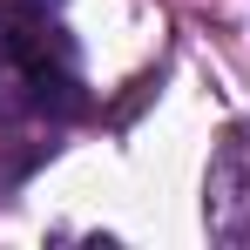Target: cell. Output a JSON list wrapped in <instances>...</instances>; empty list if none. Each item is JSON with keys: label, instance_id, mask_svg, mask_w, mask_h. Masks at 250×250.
<instances>
[]
</instances>
